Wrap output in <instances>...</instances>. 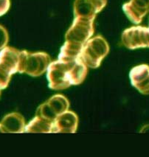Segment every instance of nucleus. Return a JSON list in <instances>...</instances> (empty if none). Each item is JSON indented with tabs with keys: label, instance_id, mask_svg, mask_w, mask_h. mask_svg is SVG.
Listing matches in <instances>:
<instances>
[{
	"label": "nucleus",
	"instance_id": "nucleus-20",
	"mask_svg": "<svg viewBox=\"0 0 149 157\" xmlns=\"http://www.w3.org/2000/svg\"><path fill=\"white\" fill-rule=\"evenodd\" d=\"M0 133H5L4 128H3L2 125H1V123H0Z\"/></svg>",
	"mask_w": 149,
	"mask_h": 157
},
{
	"label": "nucleus",
	"instance_id": "nucleus-6",
	"mask_svg": "<svg viewBox=\"0 0 149 157\" xmlns=\"http://www.w3.org/2000/svg\"><path fill=\"white\" fill-rule=\"evenodd\" d=\"M106 4L107 0H75L73 5L74 18L94 21Z\"/></svg>",
	"mask_w": 149,
	"mask_h": 157
},
{
	"label": "nucleus",
	"instance_id": "nucleus-1",
	"mask_svg": "<svg viewBox=\"0 0 149 157\" xmlns=\"http://www.w3.org/2000/svg\"><path fill=\"white\" fill-rule=\"evenodd\" d=\"M47 72L49 88L63 90L71 86L81 84L86 79L88 67L80 58L72 61L58 59L50 63Z\"/></svg>",
	"mask_w": 149,
	"mask_h": 157
},
{
	"label": "nucleus",
	"instance_id": "nucleus-14",
	"mask_svg": "<svg viewBox=\"0 0 149 157\" xmlns=\"http://www.w3.org/2000/svg\"><path fill=\"white\" fill-rule=\"evenodd\" d=\"M46 102L57 116L68 111L70 106V101L67 97L61 94H57L52 96Z\"/></svg>",
	"mask_w": 149,
	"mask_h": 157
},
{
	"label": "nucleus",
	"instance_id": "nucleus-13",
	"mask_svg": "<svg viewBox=\"0 0 149 157\" xmlns=\"http://www.w3.org/2000/svg\"><path fill=\"white\" fill-rule=\"evenodd\" d=\"M84 45L65 41L61 48L59 56V60L62 61H72L80 58Z\"/></svg>",
	"mask_w": 149,
	"mask_h": 157
},
{
	"label": "nucleus",
	"instance_id": "nucleus-3",
	"mask_svg": "<svg viewBox=\"0 0 149 157\" xmlns=\"http://www.w3.org/2000/svg\"><path fill=\"white\" fill-rule=\"evenodd\" d=\"M50 63L51 59L47 52L22 50L20 52L19 72L32 77L41 76L47 72Z\"/></svg>",
	"mask_w": 149,
	"mask_h": 157
},
{
	"label": "nucleus",
	"instance_id": "nucleus-7",
	"mask_svg": "<svg viewBox=\"0 0 149 157\" xmlns=\"http://www.w3.org/2000/svg\"><path fill=\"white\" fill-rule=\"evenodd\" d=\"M79 118L73 111L68 110L59 115L54 121L52 133L74 134L78 127Z\"/></svg>",
	"mask_w": 149,
	"mask_h": 157
},
{
	"label": "nucleus",
	"instance_id": "nucleus-4",
	"mask_svg": "<svg viewBox=\"0 0 149 157\" xmlns=\"http://www.w3.org/2000/svg\"><path fill=\"white\" fill-rule=\"evenodd\" d=\"M94 21L74 18L73 23L67 30L65 39L66 41L84 45L94 33Z\"/></svg>",
	"mask_w": 149,
	"mask_h": 157
},
{
	"label": "nucleus",
	"instance_id": "nucleus-2",
	"mask_svg": "<svg viewBox=\"0 0 149 157\" xmlns=\"http://www.w3.org/2000/svg\"><path fill=\"white\" fill-rule=\"evenodd\" d=\"M109 52V45L103 36H96L91 38L83 46L80 58L92 69H97Z\"/></svg>",
	"mask_w": 149,
	"mask_h": 157
},
{
	"label": "nucleus",
	"instance_id": "nucleus-21",
	"mask_svg": "<svg viewBox=\"0 0 149 157\" xmlns=\"http://www.w3.org/2000/svg\"><path fill=\"white\" fill-rule=\"evenodd\" d=\"M2 89L0 88V96H1V94H2Z\"/></svg>",
	"mask_w": 149,
	"mask_h": 157
},
{
	"label": "nucleus",
	"instance_id": "nucleus-16",
	"mask_svg": "<svg viewBox=\"0 0 149 157\" xmlns=\"http://www.w3.org/2000/svg\"><path fill=\"white\" fill-rule=\"evenodd\" d=\"M12 75L8 69L0 64V88L5 89L8 86Z\"/></svg>",
	"mask_w": 149,
	"mask_h": 157
},
{
	"label": "nucleus",
	"instance_id": "nucleus-15",
	"mask_svg": "<svg viewBox=\"0 0 149 157\" xmlns=\"http://www.w3.org/2000/svg\"><path fill=\"white\" fill-rule=\"evenodd\" d=\"M36 115L41 117L42 118H44L46 120H50V121H55L56 117H58L47 102L41 104L38 107Z\"/></svg>",
	"mask_w": 149,
	"mask_h": 157
},
{
	"label": "nucleus",
	"instance_id": "nucleus-17",
	"mask_svg": "<svg viewBox=\"0 0 149 157\" xmlns=\"http://www.w3.org/2000/svg\"><path fill=\"white\" fill-rule=\"evenodd\" d=\"M9 41V35L8 30L2 25H0V50L7 47Z\"/></svg>",
	"mask_w": 149,
	"mask_h": 157
},
{
	"label": "nucleus",
	"instance_id": "nucleus-11",
	"mask_svg": "<svg viewBox=\"0 0 149 157\" xmlns=\"http://www.w3.org/2000/svg\"><path fill=\"white\" fill-rule=\"evenodd\" d=\"M0 123L5 133H25L26 122L25 117L18 112H12L5 115Z\"/></svg>",
	"mask_w": 149,
	"mask_h": 157
},
{
	"label": "nucleus",
	"instance_id": "nucleus-19",
	"mask_svg": "<svg viewBox=\"0 0 149 157\" xmlns=\"http://www.w3.org/2000/svg\"><path fill=\"white\" fill-rule=\"evenodd\" d=\"M149 132V124L143 125L139 131V133H148Z\"/></svg>",
	"mask_w": 149,
	"mask_h": 157
},
{
	"label": "nucleus",
	"instance_id": "nucleus-9",
	"mask_svg": "<svg viewBox=\"0 0 149 157\" xmlns=\"http://www.w3.org/2000/svg\"><path fill=\"white\" fill-rule=\"evenodd\" d=\"M131 83L143 94H149V66L140 64L132 69L129 73Z\"/></svg>",
	"mask_w": 149,
	"mask_h": 157
},
{
	"label": "nucleus",
	"instance_id": "nucleus-12",
	"mask_svg": "<svg viewBox=\"0 0 149 157\" xmlns=\"http://www.w3.org/2000/svg\"><path fill=\"white\" fill-rule=\"evenodd\" d=\"M54 121L46 120L36 115L35 117L26 125L25 133H48L53 132Z\"/></svg>",
	"mask_w": 149,
	"mask_h": 157
},
{
	"label": "nucleus",
	"instance_id": "nucleus-8",
	"mask_svg": "<svg viewBox=\"0 0 149 157\" xmlns=\"http://www.w3.org/2000/svg\"><path fill=\"white\" fill-rule=\"evenodd\" d=\"M123 10L130 21L137 25L149 12V0H130L123 5Z\"/></svg>",
	"mask_w": 149,
	"mask_h": 157
},
{
	"label": "nucleus",
	"instance_id": "nucleus-18",
	"mask_svg": "<svg viewBox=\"0 0 149 157\" xmlns=\"http://www.w3.org/2000/svg\"><path fill=\"white\" fill-rule=\"evenodd\" d=\"M10 0H0V16H3L10 8Z\"/></svg>",
	"mask_w": 149,
	"mask_h": 157
},
{
	"label": "nucleus",
	"instance_id": "nucleus-5",
	"mask_svg": "<svg viewBox=\"0 0 149 157\" xmlns=\"http://www.w3.org/2000/svg\"><path fill=\"white\" fill-rule=\"evenodd\" d=\"M121 41L123 44L129 50L149 47V27H129L123 31Z\"/></svg>",
	"mask_w": 149,
	"mask_h": 157
},
{
	"label": "nucleus",
	"instance_id": "nucleus-10",
	"mask_svg": "<svg viewBox=\"0 0 149 157\" xmlns=\"http://www.w3.org/2000/svg\"><path fill=\"white\" fill-rule=\"evenodd\" d=\"M21 51L11 47H5L0 51V64L11 73L19 72Z\"/></svg>",
	"mask_w": 149,
	"mask_h": 157
}]
</instances>
